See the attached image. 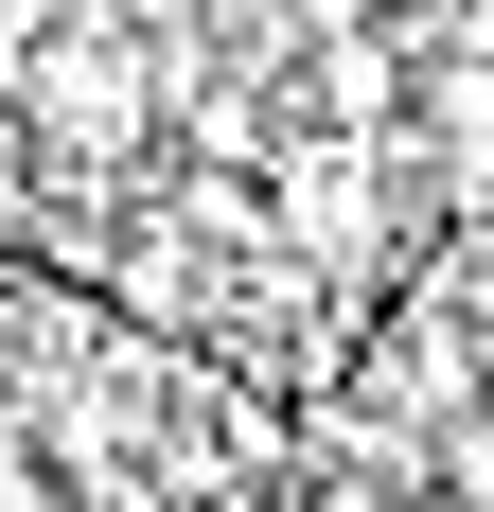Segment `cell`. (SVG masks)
<instances>
[{
    "instance_id": "cell-2",
    "label": "cell",
    "mask_w": 494,
    "mask_h": 512,
    "mask_svg": "<svg viewBox=\"0 0 494 512\" xmlns=\"http://www.w3.org/2000/svg\"><path fill=\"white\" fill-rule=\"evenodd\" d=\"M36 248V177H18V124H0V265Z\"/></svg>"
},
{
    "instance_id": "cell-3",
    "label": "cell",
    "mask_w": 494,
    "mask_h": 512,
    "mask_svg": "<svg viewBox=\"0 0 494 512\" xmlns=\"http://www.w3.org/2000/svg\"><path fill=\"white\" fill-rule=\"evenodd\" d=\"M283 36H318V53H336V36H371V0H283Z\"/></svg>"
},
{
    "instance_id": "cell-1",
    "label": "cell",
    "mask_w": 494,
    "mask_h": 512,
    "mask_svg": "<svg viewBox=\"0 0 494 512\" xmlns=\"http://www.w3.org/2000/svg\"><path fill=\"white\" fill-rule=\"evenodd\" d=\"M18 89H36L53 142H124V124H142V71H124L106 36H36V71H18Z\"/></svg>"
},
{
    "instance_id": "cell-5",
    "label": "cell",
    "mask_w": 494,
    "mask_h": 512,
    "mask_svg": "<svg viewBox=\"0 0 494 512\" xmlns=\"http://www.w3.org/2000/svg\"><path fill=\"white\" fill-rule=\"evenodd\" d=\"M0 512H53V495H36V460H0Z\"/></svg>"
},
{
    "instance_id": "cell-4",
    "label": "cell",
    "mask_w": 494,
    "mask_h": 512,
    "mask_svg": "<svg viewBox=\"0 0 494 512\" xmlns=\"http://www.w3.org/2000/svg\"><path fill=\"white\" fill-rule=\"evenodd\" d=\"M459 512H494V442H459Z\"/></svg>"
}]
</instances>
